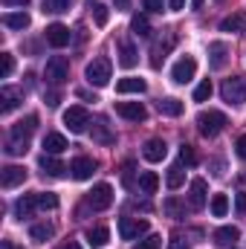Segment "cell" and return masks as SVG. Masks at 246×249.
Returning a JSON list of instances; mask_svg holds the SVG:
<instances>
[{
	"mask_svg": "<svg viewBox=\"0 0 246 249\" xmlns=\"http://www.w3.org/2000/svg\"><path fill=\"white\" fill-rule=\"evenodd\" d=\"M130 32L139 35V38H148V35H151V23H148V18H145V15H133V18H130Z\"/></svg>",
	"mask_w": 246,
	"mask_h": 249,
	"instance_id": "30",
	"label": "cell"
},
{
	"mask_svg": "<svg viewBox=\"0 0 246 249\" xmlns=\"http://www.w3.org/2000/svg\"><path fill=\"white\" fill-rule=\"evenodd\" d=\"M238 238H241L238 226H220V229L214 232V244H220V247H232Z\"/></svg>",
	"mask_w": 246,
	"mask_h": 249,
	"instance_id": "20",
	"label": "cell"
},
{
	"mask_svg": "<svg viewBox=\"0 0 246 249\" xmlns=\"http://www.w3.org/2000/svg\"><path fill=\"white\" fill-rule=\"evenodd\" d=\"M148 232V220H139V217H119V235L122 241H136L139 235Z\"/></svg>",
	"mask_w": 246,
	"mask_h": 249,
	"instance_id": "7",
	"label": "cell"
},
{
	"mask_svg": "<svg viewBox=\"0 0 246 249\" xmlns=\"http://www.w3.org/2000/svg\"><path fill=\"white\" fill-rule=\"evenodd\" d=\"M244 26H246L244 15H229V18H223V23H220L223 32H244Z\"/></svg>",
	"mask_w": 246,
	"mask_h": 249,
	"instance_id": "34",
	"label": "cell"
},
{
	"mask_svg": "<svg viewBox=\"0 0 246 249\" xmlns=\"http://www.w3.org/2000/svg\"><path fill=\"white\" fill-rule=\"evenodd\" d=\"M139 188H142V194H154V191L159 188V177H157L154 171H142V177H139Z\"/></svg>",
	"mask_w": 246,
	"mask_h": 249,
	"instance_id": "32",
	"label": "cell"
},
{
	"mask_svg": "<svg viewBox=\"0 0 246 249\" xmlns=\"http://www.w3.org/2000/svg\"><path fill=\"white\" fill-rule=\"evenodd\" d=\"M165 154H168V145L162 142V139H148L145 142V148H142V157L148 160V162H162L165 160Z\"/></svg>",
	"mask_w": 246,
	"mask_h": 249,
	"instance_id": "13",
	"label": "cell"
},
{
	"mask_svg": "<svg viewBox=\"0 0 246 249\" xmlns=\"http://www.w3.org/2000/svg\"><path fill=\"white\" fill-rule=\"evenodd\" d=\"M3 6H23V9H26L29 0H3Z\"/></svg>",
	"mask_w": 246,
	"mask_h": 249,
	"instance_id": "50",
	"label": "cell"
},
{
	"mask_svg": "<svg viewBox=\"0 0 246 249\" xmlns=\"http://www.w3.org/2000/svg\"><path fill=\"white\" fill-rule=\"evenodd\" d=\"M110 203H113V188L107 186V183H99V186L87 194V206L93 212H105Z\"/></svg>",
	"mask_w": 246,
	"mask_h": 249,
	"instance_id": "6",
	"label": "cell"
},
{
	"mask_svg": "<svg viewBox=\"0 0 246 249\" xmlns=\"http://www.w3.org/2000/svg\"><path fill=\"white\" fill-rule=\"evenodd\" d=\"M38 209V194H23L18 203H15V214L23 220V217H32V212Z\"/></svg>",
	"mask_w": 246,
	"mask_h": 249,
	"instance_id": "17",
	"label": "cell"
},
{
	"mask_svg": "<svg viewBox=\"0 0 246 249\" xmlns=\"http://www.w3.org/2000/svg\"><path fill=\"white\" fill-rule=\"evenodd\" d=\"M12 70H15V58H12L9 53H3V55H0V78H9Z\"/></svg>",
	"mask_w": 246,
	"mask_h": 249,
	"instance_id": "41",
	"label": "cell"
},
{
	"mask_svg": "<svg viewBox=\"0 0 246 249\" xmlns=\"http://www.w3.org/2000/svg\"><path fill=\"white\" fill-rule=\"evenodd\" d=\"M145 9L148 12H162L165 9V0H145Z\"/></svg>",
	"mask_w": 246,
	"mask_h": 249,
	"instance_id": "47",
	"label": "cell"
},
{
	"mask_svg": "<svg viewBox=\"0 0 246 249\" xmlns=\"http://www.w3.org/2000/svg\"><path fill=\"white\" fill-rule=\"evenodd\" d=\"M185 6V0H171V12H180Z\"/></svg>",
	"mask_w": 246,
	"mask_h": 249,
	"instance_id": "51",
	"label": "cell"
},
{
	"mask_svg": "<svg viewBox=\"0 0 246 249\" xmlns=\"http://www.w3.org/2000/svg\"><path fill=\"white\" fill-rule=\"evenodd\" d=\"M93 20H96V26H107V20H110V9H107L105 3H93Z\"/></svg>",
	"mask_w": 246,
	"mask_h": 249,
	"instance_id": "36",
	"label": "cell"
},
{
	"mask_svg": "<svg viewBox=\"0 0 246 249\" xmlns=\"http://www.w3.org/2000/svg\"><path fill=\"white\" fill-rule=\"evenodd\" d=\"M183 183H185L183 165H171V168H168V188H180Z\"/></svg>",
	"mask_w": 246,
	"mask_h": 249,
	"instance_id": "37",
	"label": "cell"
},
{
	"mask_svg": "<svg viewBox=\"0 0 246 249\" xmlns=\"http://www.w3.org/2000/svg\"><path fill=\"white\" fill-rule=\"evenodd\" d=\"M122 183L127 188L133 186V162H127V165H124V171H122Z\"/></svg>",
	"mask_w": 246,
	"mask_h": 249,
	"instance_id": "45",
	"label": "cell"
},
{
	"mask_svg": "<svg viewBox=\"0 0 246 249\" xmlns=\"http://www.w3.org/2000/svg\"><path fill=\"white\" fill-rule=\"evenodd\" d=\"M116 113L127 122H145V116H148V110L139 102H116Z\"/></svg>",
	"mask_w": 246,
	"mask_h": 249,
	"instance_id": "9",
	"label": "cell"
},
{
	"mask_svg": "<svg viewBox=\"0 0 246 249\" xmlns=\"http://www.w3.org/2000/svg\"><path fill=\"white\" fill-rule=\"evenodd\" d=\"M3 23L9 29H26L29 26V15L26 12H9V15H3Z\"/></svg>",
	"mask_w": 246,
	"mask_h": 249,
	"instance_id": "27",
	"label": "cell"
},
{
	"mask_svg": "<svg viewBox=\"0 0 246 249\" xmlns=\"http://www.w3.org/2000/svg\"><path fill=\"white\" fill-rule=\"evenodd\" d=\"M203 3L206 0H191V9H203Z\"/></svg>",
	"mask_w": 246,
	"mask_h": 249,
	"instance_id": "55",
	"label": "cell"
},
{
	"mask_svg": "<svg viewBox=\"0 0 246 249\" xmlns=\"http://www.w3.org/2000/svg\"><path fill=\"white\" fill-rule=\"evenodd\" d=\"M107 241H110L107 226H93V229H87V244H90V247H105Z\"/></svg>",
	"mask_w": 246,
	"mask_h": 249,
	"instance_id": "26",
	"label": "cell"
},
{
	"mask_svg": "<svg viewBox=\"0 0 246 249\" xmlns=\"http://www.w3.org/2000/svg\"><path fill=\"white\" fill-rule=\"evenodd\" d=\"M61 249H81V244H75V241H70V244H64Z\"/></svg>",
	"mask_w": 246,
	"mask_h": 249,
	"instance_id": "54",
	"label": "cell"
},
{
	"mask_svg": "<svg viewBox=\"0 0 246 249\" xmlns=\"http://www.w3.org/2000/svg\"><path fill=\"white\" fill-rule=\"evenodd\" d=\"M35 127H38V116H26V119L15 122V127L9 130V136H18V139H29Z\"/></svg>",
	"mask_w": 246,
	"mask_h": 249,
	"instance_id": "18",
	"label": "cell"
},
{
	"mask_svg": "<svg viewBox=\"0 0 246 249\" xmlns=\"http://www.w3.org/2000/svg\"><path fill=\"white\" fill-rule=\"evenodd\" d=\"M44 151L47 154H64L67 151V139H64L61 133H47L44 136Z\"/></svg>",
	"mask_w": 246,
	"mask_h": 249,
	"instance_id": "23",
	"label": "cell"
},
{
	"mask_svg": "<svg viewBox=\"0 0 246 249\" xmlns=\"http://www.w3.org/2000/svg\"><path fill=\"white\" fill-rule=\"evenodd\" d=\"M180 162L197 165V157H194V148H191V145H180Z\"/></svg>",
	"mask_w": 246,
	"mask_h": 249,
	"instance_id": "43",
	"label": "cell"
},
{
	"mask_svg": "<svg viewBox=\"0 0 246 249\" xmlns=\"http://www.w3.org/2000/svg\"><path fill=\"white\" fill-rule=\"evenodd\" d=\"M226 212H229V197L226 194H214L211 197V214L214 217H226Z\"/></svg>",
	"mask_w": 246,
	"mask_h": 249,
	"instance_id": "35",
	"label": "cell"
},
{
	"mask_svg": "<svg viewBox=\"0 0 246 249\" xmlns=\"http://www.w3.org/2000/svg\"><path fill=\"white\" fill-rule=\"evenodd\" d=\"M162 209H165V214H168V217H174V220H183V217H185V206L177 200V197H168V200L162 203Z\"/></svg>",
	"mask_w": 246,
	"mask_h": 249,
	"instance_id": "31",
	"label": "cell"
},
{
	"mask_svg": "<svg viewBox=\"0 0 246 249\" xmlns=\"http://www.w3.org/2000/svg\"><path fill=\"white\" fill-rule=\"evenodd\" d=\"M70 38H72V32H70L64 23H53V26H47V41H50V47L61 50V47L70 44Z\"/></svg>",
	"mask_w": 246,
	"mask_h": 249,
	"instance_id": "15",
	"label": "cell"
},
{
	"mask_svg": "<svg viewBox=\"0 0 246 249\" xmlns=\"http://www.w3.org/2000/svg\"><path fill=\"white\" fill-rule=\"evenodd\" d=\"M188 247H191V241H188L185 235H180V232H177V235H171V244H168V249H188Z\"/></svg>",
	"mask_w": 246,
	"mask_h": 249,
	"instance_id": "44",
	"label": "cell"
},
{
	"mask_svg": "<svg viewBox=\"0 0 246 249\" xmlns=\"http://www.w3.org/2000/svg\"><path fill=\"white\" fill-rule=\"evenodd\" d=\"M84 75H87V81H90L93 87H105V84L110 81V61H107V58H93V61L87 64Z\"/></svg>",
	"mask_w": 246,
	"mask_h": 249,
	"instance_id": "4",
	"label": "cell"
},
{
	"mask_svg": "<svg viewBox=\"0 0 246 249\" xmlns=\"http://www.w3.org/2000/svg\"><path fill=\"white\" fill-rule=\"evenodd\" d=\"M70 3H72V0H44V12L58 15V12H67V9H70Z\"/></svg>",
	"mask_w": 246,
	"mask_h": 249,
	"instance_id": "39",
	"label": "cell"
},
{
	"mask_svg": "<svg viewBox=\"0 0 246 249\" xmlns=\"http://www.w3.org/2000/svg\"><path fill=\"white\" fill-rule=\"evenodd\" d=\"M194 72H197V61H194L191 55L180 58V61L171 67V78H174L177 84H188V81L194 78Z\"/></svg>",
	"mask_w": 246,
	"mask_h": 249,
	"instance_id": "8",
	"label": "cell"
},
{
	"mask_svg": "<svg viewBox=\"0 0 246 249\" xmlns=\"http://www.w3.org/2000/svg\"><path fill=\"white\" fill-rule=\"evenodd\" d=\"M0 249H23V247H18L15 241H3V244H0Z\"/></svg>",
	"mask_w": 246,
	"mask_h": 249,
	"instance_id": "52",
	"label": "cell"
},
{
	"mask_svg": "<svg viewBox=\"0 0 246 249\" xmlns=\"http://www.w3.org/2000/svg\"><path fill=\"white\" fill-rule=\"evenodd\" d=\"M44 78L50 81V84H64L67 78H70V61L64 58V55H53L50 61H47V67H44Z\"/></svg>",
	"mask_w": 246,
	"mask_h": 249,
	"instance_id": "3",
	"label": "cell"
},
{
	"mask_svg": "<svg viewBox=\"0 0 246 249\" xmlns=\"http://www.w3.org/2000/svg\"><path fill=\"white\" fill-rule=\"evenodd\" d=\"M206 203H209L206 180H191V188H188V206H191L194 212H200V209H206Z\"/></svg>",
	"mask_w": 246,
	"mask_h": 249,
	"instance_id": "10",
	"label": "cell"
},
{
	"mask_svg": "<svg viewBox=\"0 0 246 249\" xmlns=\"http://www.w3.org/2000/svg\"><path fill=\"white\" fill-rule=\"evenodd\" d=\"M235 209H238V214H246V191H238V197H235Z\"/></svg>",
	"mask_w": 246,
	"mask_h": 249,
	"instance_id": "46",
	"label": "cell"
},
{
	"mask_svg": "<svg viewBox=\"0 0 246 249\" xmlns=\"http://www.w3.org/2000/svg\"><path fill=\"white\" fill-rule=\"evenodd\" d=\"M93 142H99V145H113L116 142V136L110 133V124L105 122V119H99V122L93 124Z\"/></svg>",
	"mask_w": 246,
	"mask_h": 249,
	"instance_id": "19",
	"label": "cell"
},
{
	"mask_svg": "<svg viewBox=\"0 0 246 249\" xmlns=\"http://www.w3.org/2000/svg\"><path fill=\"white\" fill-rule=\"evenodd\" d=\"M148 90V84H145V78H122L119 84H116V93H145Z\"/></svg>",
	"mask_w": 246,
	"mask_h": 249,
	"instance_id": "22",
	"label": "cell"
},
{
	"mask_svg": "<svg viewBox=\"0 0 246 249\" xmlns=\"http://www.w3.org/2000/svg\"><path fill=\"white\" fill-rule=\"evenodd\" d=\"M38 209H58V194L41 191V194H38Z\"/></svg>",
	"mask_w": 246,
	"mask_h": 249,
	"instance_id": "38",
	"label": "cell"
},
{
	"mask_svg": "<svg viewBox=\"0 0 246 249\" xmlns=\"http://www.w3.org/2000/svg\"><path fill=\"white\" fill-rule=\"evenodd\" d=\"M93 171H96V162H93L90 157H75V160L70 162V174H72L75 180H90Z\"/></svg>",
	"mask_w": 246,
	"mask_h": 249,
	"instance_id": "14",
	"label": "cell"
},
{
	"mask_svg": "<svg viewBox=\"0 0 246 249\" xmlns=\"http://www.w3.org/2000/svg\"><path fill=\"white\" fill-rule=\"evenodd\" d=\"M20 102H23V90L20 87H3L0 90V113H12Z\"/></svg>",
	"mask_w": 246,
	"mask_h": 249,
	"instance_id": "11",
	"label": "cell"
},
{
	"mask_svg": "<svg viewBox=\"0 0 246 249\" xmlns=\"http://www.w3.org/2000/svg\"><path fill=\"white\" fill-rule=\"evenodd\" d=\"M113 3H116V9H127L130 6V0H113Z\"/></svg>",
	"mask_w": 246,
	"mask_h": 249,
	"instance_id": "53",
	"label": "cell"
},
{
	"mask_svg": "<svg viewBox=\"0 0 246 249\" xmlns=\"http://www.w3.org/2000/svg\"><path fill=\"white\" fill-rule=\"evenodd\" d=\"M64 124L70 127V133H84L87 130V124H90V110L87 107H70V110H64Z\"/></svg>",
	"mask_w": 246,
	"mask_h": 249,
	"instance_id": "5",
	"label": "cell"
},
{
	"mask_svg": "<svg viewBox=\"0 0 246 249\" xmlns=\"http://www.w3.org/2000/svg\"><path fill=\"white\" fill-rule=\"evenodd\" d=\"M226 58H229V47H226L223 41L209 44V67H211V70H223V67H226Z\"/></svg>",
	"mask_w": 246,
	"mask_h": 249,
	"instance_id": "16",
	"label": "cell"
},
{
	"mask_svg": "<svg viewBox=\"0 0 246 249\" xmlns=\"http://www.w3.org/2000/svg\"><path fill=\"white\" fill-rule=\"evenodd\" d=\"M171 47H174V38H171V35H168L165 41H157V44H154V50H151V53H154L151 64H154V67H159V64H162V58H165V53H168Z\"/></svg>",
	"mask_w": 246,
	"mask_h": 249,
	"instance_id": "29",
	"label": "cell"
},
{
	"mask_svg": "<svg viewBox=\"0 0 246 249\" xmlns=\"http://www.w3.org/2000/svg\"><path fill=\"white\" fill-rule=\"evenodd\" d=\"M220 93H223V102H226V105H244L246 102V75H232V78H226L223 87H220Z\"/></svg>",
	"mask_w": 246,
	"mask_h": 249,
	"instance_id": "2",
	"label": "cell"
},
{
	"mask_svg": "<svg viewBox=\"0 0 246 249\" xmlns=\"http://www.w3.org/2000/svg\"><path fill=\"white\" fill-rule=\"evenodd\" d=\"M53 235H55V226H53V223H35V226L29 229V238H32V241H38V244L50 241Z\"/></svg>",
	"mask_w": 246,
	"mask_h": 249,
	"instance_id": "25",
	"label": "cell"
},
{
	"mask_svg": "<svg viewBox=\"0 0 246 249\" xmlns=\"http://www.w3.org/2000/svg\"><path fill=\"white\" fill-rule=\"evenodd\" d=\"M209 96H211V81L206 78V81L197 84V90H194V102H206Z\"/></svg>",
	"mask_w": 246,
	"mask_h": 249,
	"instance_id": "42",
	"label": "cell"
},
{
	"mask_svg": "<svg viewBox=\"0 0 246 249\" xmlns=\"http://www.w3.org/2000/svg\"><path fill=\"white\" fill-rule=\"evenodd\" d=\"M235 151H238V157H241V160H246V133H244V136H238Z\"/></svg>",
	"mask_w": 246,
	"mask_h": 249,
	"instance_id": "48",
	"label": "cell"
},
{
	"mask_svg": "<svg viewBox=\"0 0 246 249\" xmlns=\"http://www.w3.org/2000/svg\"><path fill=\"white\" fill-rule=\"evenodd\" d=\"M136 61H139L136 50H133L130 44H122V47H119V64H122L124 70H130V67H136Z\"/></svg>",
	"mask_w": 246,
	"mask_h": 249,
	"instance_id": "33",
	"label": "cell"
},
{
	"mask_svg": "<svg viewBox=\"0 0 246 249\" xmlns=\"http://www.w3.org/2000/svg\"><path fill=\"white\" fill-rule=\"evenodd\" d=\"M23 180H26V168L23 165H6L0 171V186L3 188H15V186H20Z\"/></svg>",
	"mask_w": 246,
	"mask_h": 249,
	"instance_id": "12",
	"label": "cell"
},
{
	"mask_svg": "<svg viewBox=\"0 0 246 249\" xmlns=\"http://www.w3.org/2000/svg\"><path fill=\"white\" fill-rule=\"evenodd\" d=\"M41 168H44V174H50V177H61L64 174V162L55 160V154H44V157H41Z\"/></svg>",
	"mask_w": 246,
	"mask_h": 249,
	"instance_id": "21",
	"label": "cell"
},
{
	"mask_svg": "<svg viewBox=\"0 0 246 249\" xmlns=\"http://www.w3.org/2000/svg\"><path fill=\"white\" fill-rule=\"evenodd\" d=\"M130 249H162V238H159V235H148L145 241H139V244H133Z\"/></svg>",
	"mask_w": 246,
	"mask_h": 249,
	"instance_id": "40",
	"label": "cell"
},
{
	"mask_svg": "<svg viewBox=\"0 0 246 249\" xmlns=\"http://www.w3.org/2000/svg\"><path fill=\"white\" fill-rule=\"evenodd\" d=\"M26 151H29V139H18V136L6 139V154L9 157H23Z\"/></svg>",
	"mask_w": 246,
	"mask_h": 249,
	"instance_id": "28",
	"label": "cell"
},
{
	"mask_svg": "<svg viewBox=\"0 0 246 249\" xmlns=\"http://www.w3.org/2000/svg\"><path fill=\"white\" fill-rule=\"evenodd\" d=\"M229 249H235V247H229Z\"/></svg>",
	"mask_w": 246,
	"mask_h": 249,
	"instance_id": "56",
	"label": "cell"
},
{
	"mask_svg": "<svg viewBox=\"0 0 246 249\" xmlns=\"http://www.w3.org/2000/svg\"><path fill=\"white\" fill-rule=\"evenodd\" d=\"M226 116L220 113V110H203L200 116H197V130L206 136V139H214L223 127H226Z\"/></svg>",
	"mask_w": 246,
	"mask_h": 249,
	"instance_id": "1",
	"label": "cell"
},
{
	"mask_svg": "<svg viewBox=\"0 0 246 249\" xmlns=\"http://www.w3.org/2000/svg\"><path fill=\"white\" fill-rule=\"evenodd\" d=\"M58 102H61V99H58V93H47V105H50V107H55Z\"/></svg>",
	"mask_w": 246,
	"mask_h": 249,
	"instance_id": "49",
	"label": "cell"
},
{
	"mask_svg": "<svg viewBox=\"0 0 246 249\" xmlns=\"http://www.w3.org/2000/svg\"><path fill=\"white\" fill-rule=\"evenodd\" d=\"M157 107H159L162 116H180V113H183V102H180V99H171V96H168V99H159Z\"/></svg>",
	"mask_w": 246,
	"mask_h": 249,
	"instance_id": "24",
	"label": "cell"
}]
</instances>
